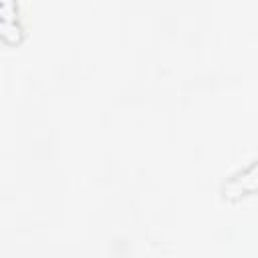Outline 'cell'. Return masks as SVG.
Segmentation results:
<instances>
[{
  "label": "cell",
  "mask_w": 258,
  "mask_h": 258,
  "mask_svg": "<svg viewBox=\"0 0 258 258\" xmlns=\"http://www.w3.org/2000/svg\"><path fill=\"white\" fill-rule=\"evenodd\" d=\"M258 189V159L252 161L248 167L240 169L234 173L226 183H224V196L230 200L242 198L246 194H252Z\"/></svg>",
  "instance_id": "1"
},
{
  "label": "cell",
  "mask_w": 258,
  "mask_h": 258,
  "mask_svg": "<svg viewBox=\"0 0 258 258\" xmlns=\"http://www.w3.org/2000/svg\"><path fill=\"white\" fill-rule=\"evenodd\" d=\"M12 6V2H2L0 4V30H2V36L8 38L12 34V40H16L20 36V24H18V18H16V8L12 12H8Z\"/></svg>",
  "instance_id": "2"
}]
</instances>
